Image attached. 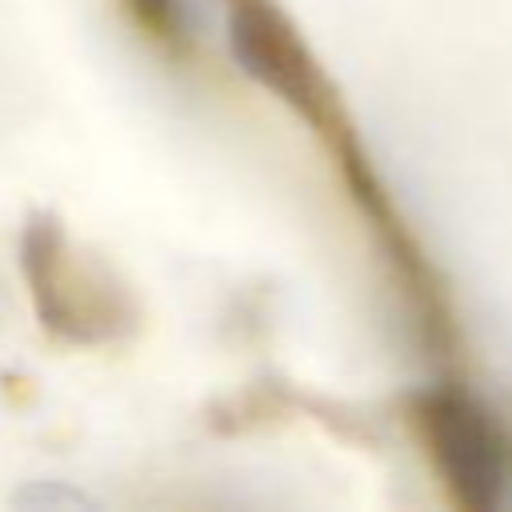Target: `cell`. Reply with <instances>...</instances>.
Masks as SVG:
<instances>
[{
	"label": "cell",
	"instance_id": "obj_1",
	"mask_svg": "<svg viewBox=\"0 0 512 512\" xmlns=\"http://www.w3.org/2000/svg\"><path fill=\"white\" fill-rule=\"evenodd\" d=\"M20 268L40 324L60 340L104 344L136 324L132 296L112 280L100 260L76 252L52 212L28 216L20 232Z\"/></svg>",
	"mask_w": 512,
	"mask_h": 512
},
{
	"label": "cell",
	"instance_id": "obj_2",
	"mask_svg": "<svg viewBox=\"0 0 512 512\" xmlns=\"http://www.w3.org/2000/svg\"><path fill=\"white\" fill-rule=\"evenodd\" d=\"M224 4V40L236 68L308 120L320 136L340 144L344 116L332 80L304 44V32L276 0H220Z\"/></svg>",
	"mask_w": 512,
	"mask_h": 512
},
{
	"label": "cell",
	"instance_id": "obj_3",
	"mask_svg": "<svg viewBox=\"0 0 512 512\" xmlns=\"http://www.w3.org/2000/svg\"><path fill=\"white\" fill-rule=\"evenodd\" d=\"M416 420L448 492L464 508H496L504 496L508 460L492 416L460 388H428L416 400Z\"/></svg>",
	"mask_w": 512,
	"mask_h": 512
},
{
	"label": "cell",
	"instance_id": "obj_4",
	"mask_svg": "<svg viewBox=\"0 0 512 512\" xmlns=\"http://www.w3.org/2000/svg\"><path fill=\"white\" fill-rule=\"evenodd\" d=\"M8 500L28 512H96L100 508L96 496H88L84 488H76L68 480H28Z\"/></svg>",
	"mask_w": 512,
	"mask_h": 512
},
{
	"label": "cell",
	"instance_id": "obj_5",
	"mask_svg": "<svg viewBox=\"0 0 512 512\" xmlns=\"http://www.w3.org/2000/svg\"><path fill=\"white\" fill-rule=\"evenodd\" d=\"M132 12L152 28V32H168L176 20V0H128Z\"/></svg>",
	"mask_w": 512,
	"mask_h": 512
}]
</instances>
